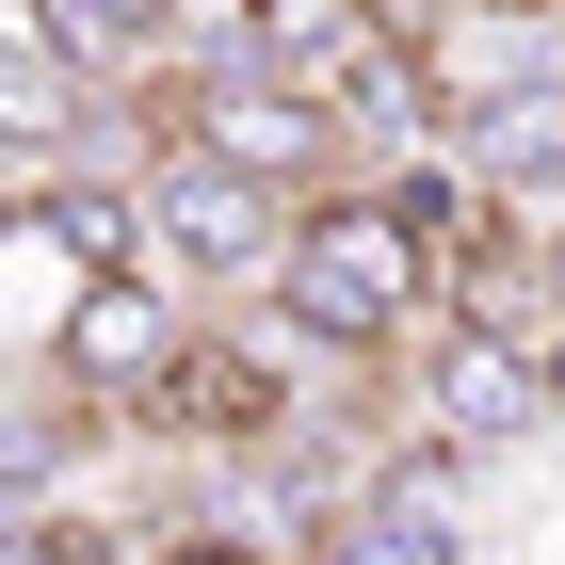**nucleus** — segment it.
Here are the masks:
<instances>
[{"label":"nucleus","mask_w":565,"mask_h":565,"mask_svg":"<svg viewBox=\"0 0 565 565\" xmlns=\"http://www.w3.org/2000/svg\"><path fill=\"white\" fill-rule=\"evenodd\" d=\"M275 307L323 355H388V340H420V307H436V243L388 194H323V211L275 226Z\"/></svg>","instance_id":"obj_1"},{"label":"nucleus","mask_w":565,"mask_h":565,"mask_svg":"<svg viewBox=\"0 0 565 565\" xmlns=\"http://www.w3.org/2000/svg\"><path fill=\"white\" fill-rule=\"evenodd\" d=\"M178 146L243 162L259 194H307V178H340V97H307L291 65H259V49H211V97L178 114Z\"/></svg>","instance_id":"obj_2"},{"label":"nucleus","mask_w":565,"mask_h":565,"mask_svg":"<svg viewBox=\"0 0 565 565\" xmlns=\"http://www.w3.org/2000/svg\"><path fill=\"white\" fill-rule=\"evenodd\" d=\"M130 211H146V243H162L178 275H275V226H291L259 178H243V162H211V146H162Z\"/></svg>","instance_id":"obj_3"},{"label":"nucleus","mask_w":565,"mask_h":565,"mask_svg":"<svg viewBox=\"0 0 565 565\" xmlns=\"http://www.w3.org/2000/svg\"><path fill=\"white\" fill-rule=\"evenodd\" d=\"M162 355H178V307L114 259V275H82V307H65L49 388H82V404H146V388H162Z\"/></svg>","instance_id":"obj_4"},{"label":"nucleus","mask_w":565,"mask_h":565,"mask_svg":"<svg viewBox=\"0 0 565 565\" xmlns=\"http://www.w3.org/2000/svg\"><path fill=\"white\" fill-rule=\"evenodd\" d=\"M420 388H436V436H469V452H484V436H533V420H550V388H533V340H518V323L436 340V372H420Z\"/></svg>","instance_id":"obj_5"},{"label":"nucleus","mask_w":565,"mask_h":565,"mask_svg":"<svg viewBox=\"0 0 565 565\" xmlns=\"http://www.w3.org/2000/svg\"><path fill=\"white\" fill-rule=\"evenodd\" d=\"M82 114H97V65H82V49H0V146H17V162L82 146Z\"/></svg>","instance_id":"obj_6"},{"label":"nucleus","mask_w":565,"mask_h":565,"mask_svg":"<svg viewBox=\"0 0 565 565\" xmlns=\"http://www.w3.org/2000/svg\"><path fill=\"white\" fill-rule=\"evenodd\" d=\"M17 226H33L49 259H82V275H114V259L146 243V211L114 194V178H33V194H17Z\"/></svg>","instance_id":"obj_7"},{"label":"nucleus","mask_w":565,"mask_h":565,"mask_svg":"<svg viewBox=\"0 0 565 565\" xmlns=\"http://www.w3.org/2000/svg\"><path fill=\"white\" fill-rule=\"evenodd\" d=\"M162 33H178V0H49V49H82V65H130Z\"/></svg>","instance_id":"obj_8"},{"label":"nucleus","mask_w":565,"mask_h":565,"mask_svg":"<svg viewBox=\"0 0 565 565\" xmlns=\"http://www.w3.org/2000/svg\"><path fill=\"white\" fill-rule=\"evenodd\" d=\"M146 565H275V550H259V533H226V518H194V533H162Z\"/></svg>","instance_id":"obj_9"},{"label":"nucleus","mask_w":565,"mask_h":565,"mask_svg":"<svg viewBox=\"0 0 565 565\" xmlns=\"http://www.w3.org/2000/svg\"><path fill=\"white\" fill-rule=\"evenodd\" d=\"M533 388H550V420H565V307L533 323Z\"/></svg>","instance_id":"obj_10"},{"label":"nucleus","mask_w":565,"mask_h":565,"mask_svg":"<svg viewBox=\"0 0 565 565\" xmlns=\"http://www.w3.org/2000/svg\"><path fill=\"white\" fill-rule=\"evenodd\" d=\"M469 17H550V0H469Z\"/></svg>","instance_id":"obj_11"},{"label":"nucleus","mask_w":565,"mask_h":565,"mask_svg":"<svg viewBox=\"0 0 565 565\" xmlns=\"http://www.w3.org/2000/svg\"><path fill=\"white\" fill-rule=\"evenodd\" d=\"M0 243H17V194H0Z\"/></svg>","instance_id":"obj_12"}]
</instances>
